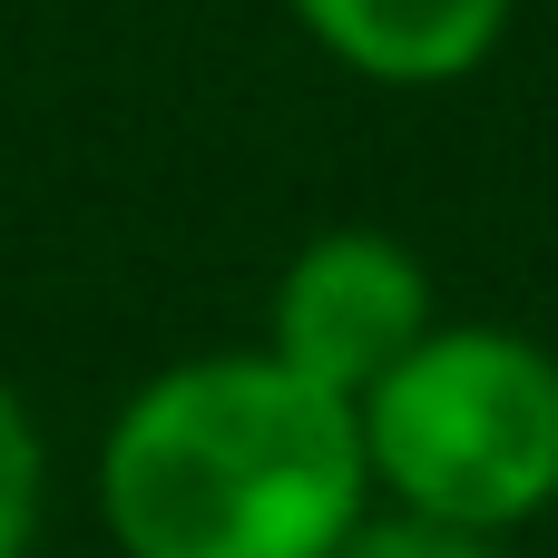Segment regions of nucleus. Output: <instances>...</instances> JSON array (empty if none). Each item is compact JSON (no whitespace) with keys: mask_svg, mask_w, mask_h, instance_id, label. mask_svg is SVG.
I'll return each instance as SVG.
<instances>
[{"mask_svg":"<svg viewBox=\"0 0 558 558\" xmlns=\"http://www.w3.org/2000/svg\"><path fill=\"white\" fill-rule=\"evenodd\" d=\"M284 10L314 29V49H333L353 78L383 88H451L510 29V0H284Z\"/></svg>","mask_w":558,"mask_h":558,"instance_id":"4","label":"nucleus"},{"mask_svg":"<svg viewBox=\"0 0 558 558\" xmlns=\"http://www.w3.org/2000/svg\"><path fill=\"white\" fill-rule=\"evenodd\" d=\"M353 422L392 510L510 539L558 500V353L520 324H432Z\"/></svg>","mask_w":558,"mask_h":558,"instance_id":"2","label":"nucleus"},{"mask_svg":"<svg viewBox=\"0 0 558 558\" xmlns=\"http://www.w3.org/2000/svg\"><path fill=\"white\" fill-rule=\"evenodd\" d=\"M373 510L353 402L255 353H186L98 441L118 558H333Z\"/></svg>","mask_w":558,"mask_h":558,"instance_id":"1","label":"nucleus"},{"mask_svg":"<svg viewBox=\"0 0 558 558\" xmlns=\"http://www.w3.org/2000/svg\"><path fill=\"white\" fill-rule=\"evenodd\" d=\"M432 275L412 245H392L383 226H333L314 245H294V265L275 275V304H265V353L333 392V402H363L422 333H432Z\"/></svg>","mask_w":558,"mask_h":558,"instance_id":"3","label":"nucleus"},{"mask_svg":"<svg viewBox=\"0 0 558 558\" xmlns=\"http://www.w3.org/2000/svg\"><path fill=\"white\" fill-rule=\"evenodd\" d=\"M333 558H500V539H481V530H451V520H422V510H392V500H373L363 520H353V539Z\"/></svg>","mask_w":558,"mask_h":558,"instance_id":"6","label":"nucleus"},{"mask_svg":"<svg viewBox=\"0 0 558 558\" xmlns=\"http://www.w3.org/2000/svg\"><path fill=\"white\" fill-rule=\"evenodd\" d=\"M39 520H49V441H39L29 402L0 383V558L39 549Z\"/></svg>","mask_w":558,"mask_h":558,"instance_id":"5","label":"nucleus"}]
</instances>
